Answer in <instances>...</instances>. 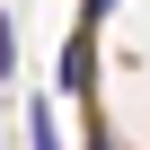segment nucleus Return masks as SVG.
<instances>
[{"instance_id": "f03ea898", "label": "nucleus", "mask_w": 150, "mask_h": 150, "mask_svg": "<svg viewBox=\"0 0 150 150\" xmlns=\"http://www.w3.org/2000/svg\"><path fill=\"white\" fill-rule=\"evenodd\" d=\"M106 9H115V0H88V27H97V18H106Z\"/></svg>"}, {"instance_id": "f257e3e1", "label": "nucleus", "mask_w": 150, "mask_h": 150, "mask_svg": "<svg viewBox=\"0 0 150 150\" xmlns=\"http://www.w3.org/2000/svg\"><path fill=\"white\" fill-rule=\"evenodd\" d=\"M27 141H35V150H62V141H53V106H44V97L27 106Z\"/></svg>"}]
</instances>
